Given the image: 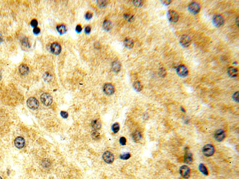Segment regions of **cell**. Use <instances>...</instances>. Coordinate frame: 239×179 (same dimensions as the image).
<instances>
[{
	"label": "cell",
	"instance_id": "6da1fadb",
	"mask_svg": "<svg viewBox=\"0 0 239 179\" xmlns=\"http://www.w3.org/2000/svg\"><path fill=\"white\" fill-rule=\"evenodd\" d=\"M27 105L31 110H37L39 107V102L35 97H30L27 101Z\"/></svg>",
	"mask_w": 239,
	"mask_h": 179
},
{
	"label": "cell",
	"instance_id": "7a4b0ae2",
	"mask_svg": "<svg viewBox=\"0 0 239 179\" xmlns=\"http://www.w3.org/2000/svg\"><path fill=\"white\" fill-rule=\"evenodd\" d=\"M203 153L204 155L207 157H210L214 153V148L211 144H207L203 148Z\"/></svg>",
	"mask_w": 239,
	"mask_h": 179
},
{
	"label": "cell",
	"instance_id": "3957f363",
	"mask_svg": "<svg viewBox=\"0 0 239 179\" xmlns=\"http://www.w3.org/2000/svg\"><path fill=\"white\" fill-rule=\"evenodd\" d=\"M41 100L44 105L49 106L52 104L53 99L50 94L48 93H44L41 95Z\"/></svg>",
	"mask_w": 239,
	"mask_h": 179
},
{
	"label": "cell",
	"instance_id": "277c9868",
	"mask_svg": "<svg viewBox=\"0 0 239 179\" xmlns=\"http://www.w3.org/2000/svg\"><path fill=\"white\" fill-rule=\"evenodd\" d=\"M179 173L184 179H188L191 175V170L187 166L183 165L179 168Z\"/></svg>",
	"mask_w": 239,
	"mask_h": 179
},
{
	"label": "cell",
	"instance_id": "5b68a950",
	"mask_svg": "<svg viewBox=\"0 0 239 179\" xmlns=\"http://www.w3.org/2000/svg\"><path fill=\"white\" fill-rule=\"evenodd\" d=\"M213 23L216 27H220L224 24V18L220 15H215L213 18Z\"/></svg>",
	"mask_w": 239,
	"mask_h": 179
},
{
	"label": "cell",
	"instance_id": "8992f818",
	"mask_svg": "<svg viewBox=\"0 0 239 179\" xmlns=\"http://www.w3.org/2000/svg\"><path fill=\"white\" fill-rule=\"evenodd\" d=\"M167 16L169 21L173 23H176L179 20V14L177 12L173 10H170L168 11Z\"/></svg>",
	"mask_w": 239,
	"mask_h": 179
},
{
	"label": "cell",
	"instance_id": "52a82bcc",
	"mask_svg": "<svg viewBox=\"0 0 239 179\" xmlns=\"http://www.w3.org/2000/svg\"><path fill=\"white\" fill-rule=\"evenodd\" d=\"M102 158L104 161L108 164H111L114 161V155L109 151H106L103 153Z\"/></svg>",
	"mask_w": 239,
	"mask_h": 179
},
{
	"label": "cell",
	"instance_id": "ba28073f",
	"mask_svg": "<svg viewBox=\"0 0 239 179\" xmlns=\"http://www.w3.org/2000/svg\"><path fill=\"white\" fill-rule=\"evenodd\" d=\"M188 9L191 13L193 14H197L200 10V6L197 2H192L190 4Z\"/></svg>",
	"mask_w": 239,
	"mask_h": 179
},
{
	"label": "cell",
	"instance_id": "9c48e42d",
	"mask_svg": "<svg viewBox=\"0 0 239 179\" xmlns=\"http://www.w3.org/2000/svg\"><path fill=\"white\" fill-rule=\"evenodd\" d=\"M177 74L181 77H185L188 75V70L187 68L184 65H179L177 68Z\"/></svg>",
	"mask_w": 239,
	"mask_h": 179
},
{
	"label": "cell",
	"instance_id": "30bf717a",
	"mask_svg": "<svg viewBox=\"0 0 239 179\" xmlns=\"http://www.w3.org/2000/svg\"><path fill=\"white\" fill-rule=\"evenodd\" d=\"M180 43L183 47H188L191 43V39L187 35H183L180 39Z\"/></svg>",
	"mask_w": 239,
	"mask_h": 179
},
{
	"label": "cell",
	"instance_id": "8fae6325",
	"mask_svg": "<svg viewBox=\"0 0 239 179\" xmlns=\"http://www.w3.org/2000/svg\"><path fill=\"white\" fill-rule=\"evenodd\" d=\"M103 90L104 93L108 95H112L115 92L114 86L111 84H105L104 85Z\"/></svg>",
	"mask_w": 239,
	"mask_h": 179
},
{
	"label": "cell",
	"instance_id": "7c38bea8",
	"mask_svg": "<svg viewBox=\"0 0 239 179\" xmlns=\"http://www.w3.org/2000/svg\"><path fill=\"white\" fill-rule=\"evenodd\" d=\"M15 147L18 149H22L24 148L25 145V141L22 137H17L15 140Z\"/></svg>",
	"mask_w": 239,
	"mask_h": 179
},
{
	"label": "cell",
	"instance_id": "4fadbf2b",
	"mask_svg": "<svg viewBox=\"0 0 239 179\" xmlns=\"http://www.w3.org/2000/svg\"><path fill=\"white\" fill-rule=\"evenodd\" d=\"M51 50L52 53L54 55H58L60 53L61 51V47L59 43H53L51 46Z\"/></svg>",
	"mask_w": 239,
	"mask_h": 179
},
{
	"label": "cell",
	"instance_id": "5bb4252c",
	"mask_svg": "<svg viewBox=\"0 0 239 179\" xmlns=\"http://www.w3.org/2000/svg\"><path fill=\"white\" fill-rule=\"evenodd\" d=\"M214 137L216 140L221 142L224 140L225 137V134L224 131L222 129H219L216 131L215 133L214 134Z\"/></svg>",
	"mask_w": 239,
	"mask_h": 179
},
{
	"label": "cell",
	"instance_id": "9a60e30c",
	"mask_svg": "<svg viewBox=\"0 0 239 179\" xmlns=\"http://www.w3.org/2000/svg\"><path fill=\"white\" fill-rule=\"evenodd\" d=\"M18 70H19L20 73L23 76L27 75L29 72V67L27 65H25V64H22V65H20L18 68Z\"/></svg>",
	"mask_w": 239,
	"mask_h": 179
},
{
	"label": "cell",
	"instance_id": "2e32d148",
	"mask_svg": "<svg viewBox=\"0 0 239 179\" xmlns=\"http://www.w3.org/2000/svg\"><path fill=\"white\" fill-rule=\"evenodd\" d=\"M227 73L231 78H235L238 75V70L234 67H230L227 70Z\"/></svg>",
	"mask_w": 239,
	"mask_h": 179
},
{
	"label": "cell",
	"instance_id": "e0dca14e",
	"mask_svg": "<svg viewBox=\"0 0 239 179\" xmlns=\"http://www.w3.org/2000/svg\"><path fill=\"white\" fill-rule=\"evenodd\" d=\"M132 138L135 142H139L142 138V135L141 132L136 131L132 135Z\"/></svg>",
	"mask_w": 239,
	"mask_h": 179
},
{
	"label": "cell",
	"instance_id": "ac0fdd59",
	"mask_svg": "<svg viewBox=\"0 0 239 179\" xmlns=\"http://www.w3.org/2000/svg\"><path fill=\"white\" fill-rule=\"evenodd\" d=\"M92 126L95 130H99L101 127V121L99 119H97L92 122Z\"/></svg>",
	"mask_w": 239,
	"mask_h": 179
},
{
	"label": "cell",
	"instance_id": "d6986e66",
	"mask_svg": "<svg viewBox=\"0 0 239 179\" xmlns=\"http://www.w3.org/2000/svg\"><path fill=\"white\" fill-rule=\"evenodd\" d=\"M184 161L186 164H191L193 161L192 155L191 153L187 151L184 157Z\"/></svg>",
	"mask_w": 239,
	"mask_h": 179
},
{
	"label": "cell",
	"instance_id": "ffe728a7",
	"mask_svg": "<svg viewBox=\"0 0 239 179\" xmlns=\"http://www.w3.org/2000/svg\"><path fill=\"white\" fill-rule=\"evenodd\" d=\"M112 68L114 71L118 72L121 70V63L118 61H115L112 63Z\"/></svg>",
	"mask_w": 239,
	"mask_h": 179
},
{
	"label": "cell",
	"instance_id": "44dd1931",
	"mask_svg": "<svg viewBox=\"0 0 239 179\" xmlns=\"http://www.w3.org/2000/svg\"><path fill=\"white\" fill-rule=\"evenodd\" d=\"M124 45L125 47L127 49H132L134 45L133 40L131 38H126L124 40Z\"/></svg>",
	"mask_w": 239,
	"mask_h": 179
},
{
	"label": "cell",
	"instance_id": "7402d4cb",
	"mask_svg": "<svg viewBox=\"0 0 239 179\" xmlns=\"http://www.w3.org/2000/svg\"><path fill=\"white\" fill-rule=\"evenodd\" d=\"M103 28L104 29L107 31L110 30L112 28V23L110 21L106 20L104 22L103 24Z\"/></svg>",
	"mask_w": 239,
	"mask_h": 179
},
{
	"label": "cell",
	"instance_id": "603a6c76",
	"mask_svg": "<svg viewBox=\"0 0 239 179\" xmlns=\"http://www.w3.org/2000/svg\"><path fill=\"white\" fill-rule=\"evenodd\" d=\"M57 29L58 32L60 34H64L66 32L67 28L65 25L64 24H61L57 27Z\"/></svg>",
	"mask_w": 239,
	"mask_h": 179
},
{
	"label": "cell",
	"instance_id": "cb8c5ba5",
	"mask_svg": "<svg viewBox=\"0 0 239 179\" xmlns=\"http://www.w3.org/2000/svg\"><path fill=\"white\" fill-rule=\"evenodd\" d=\"M133 87L134 89H135V90L138 92L141 91L143 89L142 84L141 83V82L138 81H136L134 83Z\"/></svg>",
	"mask_w": 239,
	"mask_h": 179
},
{
	"label": "cell",
	"instance_id": "d4e9b609",
	"mask_svg": "<svg viewBox=\"0 0 239 179\" xmlns=\"http://www.w3.org/2000/svg\"><path fill=\"white\" fill-rule=\"evenodd\" d=\"M199 170L200 171V172L202 173L203 175H208V172L207 169V168L205 167V165L203 164H200L199 165Z\"/></svg>",
	"mask_w": 239,
	"mask_h": 179
},
{
	"label": "cell",
	"instance_id": "484cf974",
	"mask_svg": "<svg viewBox=\"0 0 239 179\" xmlns=\"http://www.w3.org/2000/svg\"><path fill=\"white\" fill-rule=\"evenodd\" d=\"M92 136L93 137V139H94L95 140H99V139L101 138L100 134L96 130H94L92 132Z\"/></svg>",
	"mask_w": 239,
	"mask_h": 179
},
{
	"label": "cell",
	"instance_id": "4316f807",
	"mask_svg": "<svg viewBox=\"0 0 239 179\" xmlns=\"http://www.w3.org/2000/svg\"><path fill=\"white\" fill-rule=\"evenodd\" d=\"M112 131L115 134L118 132L120 130V125L119 123H115L113 124V125H112Z\"/></svg>",
	"mask_w": 239,
	"mask_h": 179
},
{
	"label": "cell",
	"instance_id": "83f0119b",
	"mask_svg": "<svg viewBox=\"0 0 239 179\" xmlns=\"http://www.w3.org/2000/svg\"><path fill=\"white\" fill-rule=\"evenodd\" d=\"M22 45L25 48H30V43H29V42L28 41V39L25 38H24L23 41L22 42Z\"/></svg>",
	"mask_w": 239,
	"mask_h": 179
},
{
	"label": "cell",
	"instance_id": "f1b7e54d",
	"mask_svg": "<svg viewBox=\"0 0 239 179\" xmlns=\"http://www.w3.org/2000/svg\"><path fill=\"white\" fill-rule=\"evenodd\" d=\"M130 157H131V155L129 153H124V154L120 156V158L121 160H128Z\"/></svg>",
	"mask_w": 239,
	"mask_h": 179
},
{
	"label": "cell",
	"instance_id": "f546056e",
	"mask_svg": "<svg viewBox=\"0 0 239 179\" xmlns=\"http://www.w3.org/2000/svg\"><path fill=\"white\" fill-rule=\"evenodd\" d=\"M97 3H98V4L99 5V6L100 7H104L106 6L107 5V2L106 1H102V0H101V1H97Z\"/></svg>",
	"mask_w": 239,
	"mask_h": 179
},
{
	"label": "cell",
	"instance_id": "4dcf8cb0",
	"mask_svg": "<svg viewBox=\"0 0 239 179\" xmlns=\"http://www.w3.org/2000/svg\"><path fill=\"white\" fill-rule=\"evenodd\" d=\"M43 79H45V81H46V82H49L50 80H51V79H52V77H51V75H50V74L48 73H46L44 75Z\"/></svg>",
	"mask_w": 239,
	"mask_h": 179
},
{
	"label": "cell",
	"instance_id": "1f68e13d",
	"mask_svg": "<svg viewBox=\"0 0 239 179\" xmlns=\"http://www.w3.org/2000/svg\"><path fill=\"white\" fill-rule=\"evenodd\" d=\"M133 2L134 5H135L136 7H137L142 6V5H143L142 1H134Z\"/></svg>",
	"mask_w": 239,
	"mask_h": 179
},
{
	"label": "cell",
	"instance_id": "d6a6232c",
	"mask_svg": "<svg viewBox=\"0 0 239 179\" xmlns=\"http://www.w3.org/2000/svg\"><path fill=\"white\" fill-rule=\"evenodd\" d=\"M159 73L160 76H161L162 77H164L166 75V71L165 70V69H164V68H161L160 69Z\"/></svg>",
	"mask_w": 239,
	"mask_h": 179
},
{
	"label": "cell",
	"instance_id": "836d02e7",
	"mask_svg": "<svg viewBox=\"0 0 239 179\" xmlns=\"http://www.w3.org/2000/svg\"><path fill=\"white\" fill-rule=\"evenodd\" d=\"M119 142H120V144L121 145L125 146V145L126 144L127 140H126V139L125 137H121V138H120Z\"/></svg>",
	"mask_w": 239,
	"mask_h": 179
},
{
	"label": "cell",
	"instance_id": "e575fe53",
	"mask_svg": "<svg viewBox=\"0 0 239 179\" xmlns=\"http://www.w3.org/2000/svg\"><path fill=\"white\" fill-rule=\"evenodd\" d=\"M30 25L32 27L36 28V27H37V26L38 25V22L36 19L32 20L30 22Z\"/></svg>",
	"mask_w": 239,
	"mask_h": 179
},
{
	"label": "cell",
	"instance_id": "d590c367",
	"mask_svg": "<svg viewBox=\"0 0 239 179\" xmlns=\"http://www.w3.org/2000/svg\"><path fill=\"white\" fill-rule=\"evenodd\" d=\"M233 98L235 101L238 102V100H239V92L238 91L234 93V94L233 95Z\"/></svg>",
	"mask_w": 239,
	"mask_h": 179
},
{
	"label": "cell",
	"instance_id": "8d00e7d4",
	"mask_svg": "<svg viewBox=\"0 0 239 179\" xmlns=\"http://www.w3.org/2000/svg\"><path fill=\"white\" fill-rule=\"evenodd\" d=\"M60 114L61 116L64 119H67L68 117V114L67 112L65 111H61L60 112Z\"/></svg>",
	"mask_w": 239,
	"mask_h": 179
},
{
	"label": "cell",
	"instance_id": "74e56055",
	"mask_svg": "<svg viewBox=\"0 0 239 179\" xmlns=\"http://www.w3.org/2000/svg\"><path fill=\"white\" fill-rule=\"evenodd\" d=\"M93 16V14L92 13H91L90 12H88L86 13L85 15V18L87 20L90 19Z\"/></svg>",
	"mask_w": 239,
	"mask_h": 179
},
{
	"label": "cell",
	"instance_id": "f35d334b",
	"mask_svg": "<svg viewBox=\"0 0 239 179\" xmlns=\"http://www.w3.org/2000/svg\"><path fill=\"white\" fill-rule=\"evenodd\" d=\"M125 18L127 19L129 21H131L132 20H133V16L131 15H125Z\"/></svg>",
	"mask_w": 239,
	"mask_h": 179
},
{
	"label": "cell",
	"instance_id": "ab89813d",
	"mask_svg": "<svg viewBox=\"0 0 239 179\" xmlns=\"http://www.w3.org/2000/svg\"><path fill=\"white\" fill-rule=\"evenodd\" d=\"M40 32V30L38 27H36L33 29V33L36 35H37Z\"/></svg>",
	"mask_w": 239,
	"mask_h": 179
},
{
	"label": "cell",
	"instance_id": "60d3db41",
	"mask_svg": "<svg viewBox=\"0 0 239 179\" xmlns=\"http://www.w3.org/2000/svg\"><path fill=\"white\" fill-rule=\"evenodd\" d=\"M161 2H162V3L163 4L167 6V5H169L170 4V3L171 2V1H162Z\"/></svg>",
	"mask_w": 239,
	"mask_h": 179
},
{
	"label": "cell",
	"instance_id": "b9f144b4",
	"mask_svg": "<svg viewBox=\"0 0 239 179\" xmlns=\"http://www.w3.org/2000/svg\"><path fill=\"white\" fill-rule=\"evenodd\" d=\"M91 30V27L90 26H88L86 27L85 30V32L86 33V34H89V33L90 32Z\"/></svg>",
	"mask_w": 239,
	"mask_h": 179
},
{
	"label": "cell",
	"instance_id": "7bdbcfd3",
	"mask_svg": "<svg viewBox=\"0 0 239 179\" xmlns=\"http://www.w3.org/2000/svg\"><path fill=\"white\" fill-rule=\"evenodd\" d=\"M76 31L78 32V33H80L82 31V28H81V26L80 25H78L76 27Z\"/></svg>",
	"mask_w": 239,
	"mask_h": 179
},
{
	"label": "cell",
	"instance_id": "ee69618b",
	"mask_svg": "<svg viewBox=\"0 0 239 179\" xmlns=\"http://www.w3.org/2000/svg\"><path fill=\"white\" fill-rule=\"evenodd\" d=\"M2 39H3V37H2V34L0 32V43L2 42Z\"/></svg>",
	"mask_w": 239,
	"mask_h": 179
},
{
	"label": "cell",
	"instance_id": "f6af8a7d",
	"mask_svg": "<svg viewBox=\"0 0 239 179\" xmlns=\"http://www.w3.org/2000/svg\"><path fill=\"white\" fill-rule=\"evenodd\" d=\"M2 75L1 72V71H0V80L2 79Z\"/></svg>",
	"mask_w": 239,
	"mask_h": 179
},
{
	"label": "cell",
	"instance_id": "bcb514c9",
	"mask_svg": "<svg viewBox=\"0 0 239 179\" xmlns=\"http://www.w3.org/2000/svg\"><path fill=\"white\" fill-rule=\"evenodd\" d=\"M236 20L237 21H235V22H236V23H237V26H238V22H239V21H238V18H237V19H236Z\"/></svg>",
	"mask_w": 239,
	"mask_h": 179
},
{
	"label": "cell",
	"instance_id": "7dc6e473",
	"mask_svg": "<svg viewBox=\"0 0 239 179\" xmlns=\"http://www.w3.org/2000/svg\"><path fill=\"white\" fill-rule=\"evenodd\" d=\"M0 179H2V178L0 176Z\"/></svg>",
	"mask_w": 239,
	"mask_h": 179
}]
</instances>
